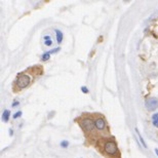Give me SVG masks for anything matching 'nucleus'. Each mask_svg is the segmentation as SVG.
I'll use <instances>...</instances> for the list:
<instances>
[{
	"label": "nucleus",
	"instance_id": "1",
	"mask_svg": "<svg viewBox=\"0 0 158 158\" xmlns=\"http://www.w3.org/2000/svg\"><path fill=\"white\" fill-rule=\"evenodd\" d=\"M98 150L106 157L109 158H120V152L117 143L113 138H101L97 145Z\"/></svg>",
	"mask_w": 158,
	"mask_h": 158
},
{
	"label": "nucleus",
	"instance_id": "2",
	"mask_svg": "<svg viewBox=\"0 0 158 158\" xmlns=\"http://www.w3.org/2000/svg\"><path fill=\"white\" fill-rule=\"evenodd\" d=\"M78 122L82 131H84L85 135L89 139V140H96L97 138V132L94 131L96 129V125H94V116H81L80 118H78Z\"/></svg>",
	"mask_w": 158,
	"mask_h": 158
},
{
	"label": "nucleus",
	"instance_id": "3",
	"mask_svg": "<svg viewBox=\"0 0 158 158\" xmlns=\"http://www.w3.org/2000/svg\"><path fill=\"white\" fill-rule=\"evenodd\" d=\"M94 125H96V129L98 135L100 134L101 137H106L109 134L108 131V124L104 116L101 114H94Z\"/></svg>",
	"mask_w": 158,
	"mask_h": 158
},
{
	"label": "nucleus",
	"instance_id": "4",
	"mask_svg": "<svg viewBox=\"0 0 158 158\" xmlns=\"http://www.w3.org/2000/svg\"><path fill=\"white\" fill-rule=\"evenodd\" d=\"M32 76L30 74H28L27 72H24V73H20L18 75V77L15 78V89L17 91L22 90L24 88L28 87L29 85L32 83Z\"/></svg>",
	"mask_w": 158,
	"mask_h": 158
},
{
	"label": "nucleus",
	"instance_id": "5",
	"mask_svg": "<svg viewBox=\"0 0 158 158\" xmlns=\"http://www.w3.org/2000/svg\"><path fill=\"white\" fill-rule=\"evenodd\" d=\"M145 107L148 111H154L158 108V99L156 98H149L145 102Z\"/></svg>",
	"mask_w": 158,
	"mask_h": 158
},
{
	"label": "nucleus",
	"instance_id": "6",
	"mask_svg": "<svg viewBox=\"0 0 158 158\" xmlns=\"http://www.w3.org/2000/svg\"><path fill=\"white\" fill-rule=\"evenodd\" d=\"M55 32H56V42H58V43H62L63 37H64V35H63V32H62L61 30H59V29H56Z\"/></svg>",
	"mask_w": 158,
	"mask_h": 158
},
{
	"label": "nucleus",
	"instance_id": "7",
	"mask_svg": "<svg viewBox=\"0 0 158 158\" xmlns=\"http://www.w3.org/2000/svg\"><path fill=\"white\" fill-rule=\"evenodd\" d=\"M9 117H10V111H9L8 109H5L4 111H3V114H2V120L4 122H8Z\"/></svg>",
	"mask_w": 158,
	"mask_h": 158
},
{
	"label": "nucleus",
	"instance_id": "8",
	"mask_svg": "<svg viewBox=\"0 0 158 158\" xmlns=\"http://www.w3.org/2000/svg\"><path fill=\"white\" fill-rule=\"evenodd\" d=\"M44 39V45L45 46H52V37L49 35H45L43 37Z\"/></svg>",
	"mask_w": 158,
	"mask_h": 158
},
{
	"label": "nucleus",
	"instance_id": "9",
	"mask_svg": "<svg viewBox=\"0 0 158 158\" xmlns=\"http://www.w3.org/2000/svg\"><path fill=\"white\" fill-rule=\"evenodd\" d=\"M135 132H137V135H138V138L140 139L141 144L143 145V147L145 148V149H147V144H146V142L144 141V139H143V137H142V135H141L140 131H139V129H138V128H135Z\"/></svg>",
	"mask_w": 158,
	"mask_h": 158
},
{
	"label": "nucleus",
	"instance_id": "10",
	"mask_svg": "<svg viewBox=\"0 0 158 158\" xmlns=\"http://www.w3.org/2000/svg\"><path fill=\"white\" fill-rule=\"evenodd\" d=\"M151 120H152V124L155 126V127H158V113H154Z\"/></svg>",
	"mask_w": 158,
	"mask_h": 158
},
{
	"label": "nucleus",
	"instance_id": "11",
	"mask_svg": "<svg viewBox=\"0 0 158 158\" xmlns=\"http://www.w3.org/2000/svg\"><path fill=\"white\" fill-rule=\"evenodd\" d=\"M50 59V53L48 52H44L42 56H41V61L42 62H47Z\"/></svg>",
	"mask_w": 158,
	"mask_h": 158
},
{
	"label": "nucleus",
	"instance_id": "12",
	"mask_svg": "<svg viewBox=\"0 0 158 158\" xmlns=\"http://www.w3.org/2000/svg\"><path fill=\"white\" fill-rule=\"evenodd\" d=\"M60 49H61V47H56V48H53V49H50L48 50V52L50 53V55H52V53H56V52H59Z\"/></svg>",
	"mask_w": 158,
	"mask_h": 158
},
{
	"label": "nucleus",
	"instance_id": "13",
	"mask_svg": "<svg viewBox=\"0 0 158 158\" xmlns=\"http://www.w3.org/2000/svg\"><path fill=\"white\" fill-rule=\"evenodd\" d=\"M69 146V142L68 141H62L61 142V147L62 148H67Z\"/></svg>",
	"mask_w": 158,
	"mask_h": 158
},
{
	"label": "nucleus",
	"instance_id": "14",
	"mask_svg": "<svg viewBox=\"0 0 158 158\" xmlns=\"http://www.w3.org/2000/svg\"><path fill=\"white\" fill-rule=\"evenodd\" d=\"M23 114L22 113V111H19V112H17V113H15V115H14V118L15 119H17V118H19V117H21V115Z\"/></svg>",
	"mask_w": 158,
	"mask_h": 158
},
{
	"label": "nucleus",
	"instance_id": "15",
	"mask_svg": "<svg viewBox=\"0 0 158 158\" xmlns=\"http://www.w3.org/2000/svg\"><path fill=\"white\" fill-rule=\"evenodd\" d=\"M81 90H82V93H84V94H87L88 93V89H87L86 86H82L81 87Z\"/></svg>",
	"mask_w": 158,
	"mask_h": 158
},
{
	"label": "nucleus",
	"instance_id": "16",
	"mask_svg": "<svg viewBox=\"0 0 158 158\" xmlns=\"http://www.w3.org/2000/svg\"><path fill=\"white\" fill-rule=\"evenodd\" d=\"M19 104H20V102H19V101H15V102L14 103H12V107H14V108H15V107H17L18 105H19Z\"/></svg>",
	"mask_w": 158,
	"mask_h": 158
},
{
	"label": "nucleus",
	"instance_id": "17",
	"mask_svg": "<svg viewBox=\"0 0 158 158\" xmlns=\"http://www.w3.org/2000/svg\"><path fill=\"white\" fill-rule=\"evenodd\" d=\"M154 151H155L156 155H157V157H158V149H157V148H156V149H155V150H154Z\"/></svg>",
	"mask_w": 158,
	"mask_h": 158
}]
</instances>
